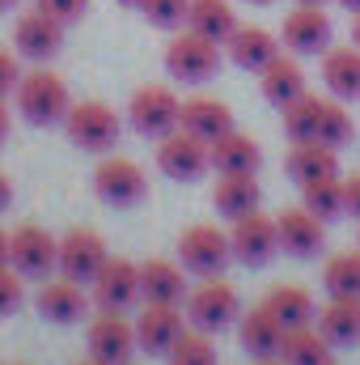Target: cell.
Segmentation results:
<instances>
[{
	"mask_svg": "<svg viewBox=\"0 0 360 365\" xmlns=\"http://www.w3.org/2000/svg\"><path fill=\"white\" fill-rule=\"evenodd\" d=\"M64 132L77 149L85 153H106L119 145V132H123V119L115 106L106 102H73V110L64 115Z\"/></svg>",
	"mask_w": 360,
	"mask_h": 365,
	"instance_id": "4",
	"label": "cell"
},
{
	"mask_svg": "<svg viewBox=\"0 0 360 365\" xmlns=\"http://www.w3.org/2000/svg\"><path fill=\"white\" fill-rule=\"evenodd\" d=\"M64 30H68V26L55 21L51 13L30 9V13H21L17 26H13V47H17V56L43 64V60H51V56H60V47H64Z\"/></svg>",
	"mask_w": 360,
	"mask_h": 365,
	"instance_id": "15",
	"label": "cell"
},
{
	"mask_svg": "<svg viewBox=\"0 0 360 365\" xmlns=\"http://www.w3.org/2000/svg\"><path fill=\"white\" fill-rule=\"evenodd\" d=\"M322 289L331 297H360V251H339L322 268Z\"/></svg>",
	"mask_w": 360,
	"mask_h": 365,
	"instance_id": "33",
	"label": "cell"
},
{
	"mask_svg": "<svg viewBox=\"0 0 360 365\" xmlns=\"http://www.w3.org/2000/svg\"><path fill=\"white\" fill-rule=\"evenodd\" d=\"M259 200H263V187H259L255 175H216V187H212V208H216L221 217L238 221V217L255 212V208H259Z\"/></svg>",
	"mask_w": 360,
	"mask_h": 365,
	"instance_id": "26",
	"label": "cell"
},
{
	"mask_svg": "<svg viewBox=\"0 0 360 365\" xmlns=\"http://www.w3.org/2000/svg\"><path fill=\"white\" fill-rule=\"evenodd\" d=\"M77 365H102V361H97V357H85V361H77Z\"/></svg>",
	"mask_w": 360,
	"mask_h": 365,
	"instance_id": "50",
	"label": "cell"
},
{
	"mask_svg": "<svg viewBox=\"0 0 360 365\" xmlns=\"http://www.w3.org/2000/svg\"><path fill=\"white\" fill-rule=\"evenodd\" d=\"M259 90H263V98H268L271 106H288V102H297L301 93H309V86H305V68L292 60V56H275L268 68L259 73Z\"/></svg>",
	"mask_w": 360,
	"mask_h": 365,
	"instance_id": "25",
	"label": "cell"
},
{
	"mask_svg": "<svg viewBox=\"0 0 360 365\" xmlns=\"http://www.w3.org/2000/svg\"><path fill=\"white\" fill-rule=\"evenodd\" d=\"M259 166H263V149L255 136H242L233 128L221 140H212V170L216 175H259Z\"/></svg>",
	"mask_w": 360,
	"mask_h": 365,
	"instance_id": "21",
	"label": "cell"
},
{
	"mask_svg": "<svg viewBox=\"0 0 360 365\" xmlns=\"http://www.w3.org/2000/svg\"><path fill=\"white\" fill-rule=\"evenodd\" d=\"M93 302L97 310H132L140 297H144V284H140V264L136 259H123V255H110L102 264V272L93 276Z\"/></svg>",
	"mask_w": 360,
	"mask_h": 365,
	"instance_id": "12",
	"label": "cell"
},
{
	"mask_svg": "<svg viewBox=\"0 0 360 365\" xmlns=\"http://www.w3.org/2000/svg\"><path fill=\"white\" fill-rule=\"evenodd\" d=\"M322 81L339 102H360V47H331L322 51Z\"/></svg>",
	"mask_w": 360,
	"mask_h": 365,
	"instance_id": "22",
	"label": "cell"
},
{
	"mask_svg": "<svg viewBox=\"0 0 360 365\" xmlns=\"http://www.w3.org/2000/svg\"><path fill=\"white\" fill-rule=\"evenodd\" d=\"M344 217H356L360 221V175L344 179Z\"/></svg>",
	"mask_w": 360,
	"mask_h": 365,
	"instance_id": "41",
	"label": "cell"
},
{
	"mask_svg": "<svg viewBox=\"0 0 360 365\" xmlns=\"http://www.w3.org/2000/svg\"><path fill=\"white\" fill-rule=\"evenodd\" d=\"M73 110V93L68 81L51 68H30L21 73L17 81V115L34 128H51V123H64V115Z\"/></svg>",
	"mask_w": 360,
	"mask_h": 365,
	"instance_id": "1",
	"label": "cell"
},
{
	"mask_svg": "<svg viewBox=\"0 0 360 365\" xmlns=\"http://www.w3.org/2000/svg\"><path fill=\"white\" fill-rule=\"evenodd\" d=\"M352 43L360 47V13H352Z\"/></svg>",
	"mask_w": 360,
	"mask_h": 365,
	"instance_id": "45",
	"label": "cell"
},
{
	"mask_svg": "<svg viewBox=\"0 0 360 365\" xmlns=\"http://www.w3.org/2000/svg\"><path fill=\"white\" fill-rule=\"evenodd\" d=\"M331 34H335V21L322 4H292V13H284V26H280V38L292 56L331 51Z\"/></svg>",
	"mask_w": 360,
	"mask_h": 365,
	"instance_id": "11",
	"label": "cell"
},
{
	"mask_svg": "<svg viewBox=\"0 0 360 365\" xmlns=\"http://www.w3.org/2000/svg\"><path fill=\"white\" fill-rule=\"evenodd\" d=\"M166 361L170 365H216V344H212L208 331L186 327V331L179 336V344L166 353Z\"/></svg>",
	"mask_w": 360,
	"mask_h": 365,
	"instance_id": "36",
	"label": "cell"
},
{
	"mask_svg": "<svg viewBox=\"0 0 360 365\" xmlns=\"http://www.w3.org/2000/svg\"><path fill=\"white\" fill-rule=\"evenodd\" d=\"M331 365H335V361H331Z\"/></svg>",
	"mask_w": 360,
	"mask_h": 365,
	"instance_id": "54",
	"label": "cell"
},
{
	"mask_svg": "<svg viewBox=\"0 0 360 365\" xmlns=\"http://www.w3.org/2000/svg\"><path fill=\"white\" fill-rule=\"evenodd\" d=\"M9 208H13V182L0 170V212H9Z\"/></svg>",
	"mask_w": 360,
	"mask_h": 365,
	"instance_id": "42",
	"label": "cell"
},
{
	"mask_svg": "<svg viewBox=\"0 0 360 365\" xmlns=\"http://www.w3.org/2000/svg\"><path fill=\"white\" fill-rule=\"evenodd\" d=\"M263 306L271 310V319L284 331H297V327H314L318 323V302L301 284H275L268 297H263Z\"/></svg>",
	"mask_w": 360,
	"mask_h": 365,
	"instance_id": "20",
	"label": "cell"
},
{
	"mask_svg": "<svg viewBox=\"0 0 360 365\" xmlns=\"http://www.w3.org/2000/svg\"><path fill=\"white\" fill-rule=\"evenodd\" d=\"M280 43H284V38H275L268 26H238V30L225 38V51H229V60H233L238 68L263 73L271 60L280 56Z\"/></svg>",
	"mask_w": 360,
	"mask_h": 365,
	"instance_id": "19",
	"label": "cell"
},
{
	"mask_svg": "<svg viewBox=\"0 0 360 365\" xmlns=\"http://www.w3.org/2000/svg\"><path fill=\"white\" fill-rule=\"evenodd\" d=\"M21 280L26 276L17 272L13 264H0V319H9V314L21 310V302H26V284Z\"/></svg>",
	"mask_w": 360,
	"mask_h": 365,
	"instance_id": "38",
	"label": "cell"
},
{
	"mask_svg": "<svg viewBox=\"0 0 360 365\" xmlns=\"http://www.w3.org/2000/svg\"><path fill=\"white\" fill-rule=\"evenodd\" d=\"M318 331H322L335 349L360 344V297H331V302L318 310Z\"/></svg>",
	"mask_w": 360,
	"mask_h": 365,
	"instance_id": "29",
	"label": "cell"
},
{
	"mask_svg": "<svg viewBox=\"0 0 360 365\" xmlns=\"http://www.w3.org/2000/svg\"><path fill=\"white\" fill-rule=\"evenodd\" d=\"M238 319H242V297L225 276H203V284L186 297V323L195 331L216 336V331L233 327Z\"/></svg>",
	"mask_w": 360,
	"mask_h": 365,
	"instance_id": "2",
	"label": "cell"
},
{
	"mask_svg": "<svg viewBox=\"0 0 360 365\" xmlns=\"http://www.w3.org/2000/svg\"><path fill=\"white\" fill-rule=\"evenodd\" d=\"M9 264L26 280H47L60 272V238H51L43 225H17L9 238Z\"/></svg>",
	"mask_w": 360,
	"mask_h": 365,
	"instance_id": "8",
	"label": "cell"
},
{
	"mask_svg": "<svg viewBox=\"0 0 360 365\" xmlns=\"http://www.w3.org/2000/svg\"><path fill=\"white\" fill-rule=\"evenodd\" d=\"M229 259H233L229 234H221L216 225H186L179 234V264L191 276H221Z\"/></svg>",
	"mask_w": 360,
	"mask_h": 365,
	"instance_id": "9",
	"label": "cell"
},
{
	"mask_svg": "<svg viewBox=\"0 0 360 365\" xmlns=\"http://www.w3.org/2000/svg\"><path fill=\"white\" fill-rule=\"evenodd\" d=\"M106 259H110V251H106L102 234L90 230V225H73L60 238V276H68V280L93 284V276L102 272Z\"/></svg>",
	"mask_w": 360,
	"mask_h": 365,
	"instance_id": "14",
	"label": "cell"
},
{
	"mask_svg": "<svg viewBox=\"0 0 360 365\" xmlns=\"http://www.w3.org/2000/svg\"><path fill=\"white\" fill-rule=\"evenodd\" d=\"M246 4H271V0H246Z\"/></svg>",
	"mask_w": 360,
	"mask_h": 365,
	"instance_id": "52",
	"label": "cell"
},
{
	"mask_svg": "<svg viewBox=\"0 0 360 365\" xmlns=\"http://www.w3.org/2000/svg\"><path fill=\"white\" fill-rule=\"evenodd\" d=\"M0 365H4V361H0Z\"/></svg>",
	"mask_w": 360,
	"mask_h": 365,
	"instance_id": "55",
	"label": "cell"
},
{
	"mask_svg": "<svg viewBox=\"0 0 360 365\" xmlns=\"http://www.w3.org/2000/svg\"><path fill=\"white\" fill-rule=\"evenodd\" d=\"M119 4H127V9H140V4H144V0H119Z\"/></svg>",
	"mask_w": 360,
	"mask_h": 365,
	"instance_id": "48",
	"label": "cell"
},
{
	"mask_svg": "<svg viewBox=\"0 0 360 365\" xmlns=\"http://www.w3.org/2000/svg\"><path fill=\"white\" fill-rule=\"evenodd\" d=\"M34 9H43V13H51L55 21L73 26V21H81V17L90 13V0H34Z\"/></svg>",
	"mask_w": 360,
	"mask_h": 365,
	"instance_id": "39",
	"label": "cell"
},
{
	"mask_svg": "<svg viewBox=\"0 0 360 365\" xmlns=\"http://www.w3.org/2000/svg\"><path fill=\"white\" fill-rule=\"evenodd\" d=\"M140 13H144V21L157 26V30H179V26H186L191 0H144Z\"/></svg>",
	"mask_w": 360,
	"mask_h": 365,
	"instance_id": "37",
	"label": "cell"
},
{
	"mask_svg": "<svg viewBox=\"0 0 360 365\" xmlns=\"http://www.w3.org/2000/svg\"><path fill=\"white\" fill-rule=\"evenodd\" d=\"M297 4H327V0H297Z\"/></svg>",
	"mask_w": 360,
	"mask_h": 365,
	"instance_id": "51",
	"label": "cell"
},
{
	"mask_svg": "<svg viewBox=\"0 0 360 365\" xmlns=\"http://www.w3.org/2000/svg\"><path fill=\"white\" fill-rule=\"evenodd\" d=\"M275 225H280V251H288L292 259H314L327 242V221L314 217L305 204L275 212Z\"/></svg>",
	"mask_w": 360,
	"mask_h": 365,
	"instance_id": "17",
	"label": "cell"
},
{
	"mask_svg": "<svg viewBox=\"0 0 360 365\" xmlns=\"http://www.w3.org/2000/svg\"><path fill=\"white\" fill-rule=\"evenodd\" d=\"M352 136H356V123H352L348 106H344L339 98H322L318 140H322V145H331V149H344V145H352Z\"/></svg>",
	"mask_w": 360,
	"mask_h": 365,
	"instance_id": "35",
	"label": "cell"
},
{
	"mask_svg": "<svg viewBox=\"0 0 360 365\" xmlns=\"http://www.w3.org/2000/svg\"><path fill=\"white\" fill-rule=\"evenodd\" d=\"M280 361L284 365H331L335 361V344L314 327H297V331H284V344H280Z\"/></svg>",
	"mask_w": 360,
	"mask_h": 365,
	"instance_id": "30",
	"label": "cell"
},
{
	"mask_svg": "<svg viewBox=\"0 0 360 365\" xmlns=\"http://www.w3.org/2000/svg\"><path fill=\"white\" fill-rule=\"evenodd\" d=\"M17 365H30V361H17Z\"/></svg>",
	"mask_w": 360,
	"mask_h": 365,
	"instance_id": "53",
	"label": "cell"
},
{
	"mask_svg": "<svg viewBox=\"0 0 360 365\" xmlns=\"http://www.w3.org/2000/svg\"><path fill=\"white\" fill-rule=\"evenodd\" d=\"M93 191H97V200L110 204V208H136V204L149 195V175H144L140 162H132V158H123V153H110V158H102L97 170H93Z\"/></svg>",
	"mask_w": 360,
	"mask_h": 365,
	"instance_id": "6",
	"label": "cell"
},
{
	"mask_svg": "<svg viewBox=\"0 0 360 365\" xmlns=\"http://www.w3.org/2000/svg\"><path fill=\"white\" fill-rule=\"evenodd\" d=\"M140 284H144V302L182 306V297H186V268L179 259H144L140 264Z\"/></svg>",
	"mask_w": 360,
	"mask_h": 365,
	"instance_id": "27",
	"label": "cell"
},
{
	"mask_svg": "<svg viewBox=\"0 0 360 365\" xmlns=\"http://www.w3.org/2000/svg\"><path fill=\"white\" fill-rule=\"evenodd\" d=\"M318 115H322V98L301 93L297 102L284 106V136L288 140H318Z\"/></svg>",
	"mask_w": 360,
	"mask_h": 365,
	"instance_id": "34",
	"label": "cell"
},
{
	"mask_svg": "<svg viewBox=\"0 0 360 365\" xmlns=\"http://www.w3.org/2000/svg\"><path fill=\"white\" fill-rule=\"evenodd\" d=\"M34 306H38V314H43L47 323L68 327V323L85 319L90 297H85L81 280H68V276H47V280H43V289H38V297H34Z\"/></svg>",
	"mask_w": 360,
	"mask_h": 365,
	"instance_id": "18",
	"label": "cell"
},
{
	"mask_svg": "<svg viewBox=\"0 0 360 365\" xmlns=\"http://www.w3.org/2000/svg\"><path fill=\"white\" fill-rule=\"evenodd\" d=\"M9 128H13V115H9V106H4V98H0V145L9 140Z\"/></svg>",
	"mask_w": 360,
	"mask_h": 365,
	"instance_id": "43",
	"label": "cell"
},
{
	"mask_svg": "<svg viewBox=\"0 0 360 365\" xmlns=\"http://www.w3.org/2000/svg\"><path fill=\"white\" fill-rule=\"evenodd\" d=\"M229 247H233V259L246 264V268L271 264L280 255V225H275V217L259 212V208L246 212V217H238L233 230H229Z\"/></svg>",
	"mask_w": 360,
	"mask_h": 365,
	"instance_id": "10",
	"label": "cell"
},
{
	"mask_svg": "<svg viewBox=\"0 0 360 365\" xmlns=\"http://www.w3.org/2000/svg\"><path fill=\"white\" fill-rule=\"evenodd\" d=\"M13 4H17V0H0V13H9V9H13Z\"/></svg>",
	"mask_w": 360,
	"mask_h": 365,
	"instance_id": "49",
	"label": "cell"
},
{
	"mask_svg": "<svg viewBox=\"0 0 360 365\" xmlns=\"http://www.w3.org/2000/svg\"><path fill=\"white\" fill-rule=\"evenodd\" d=\"M284 166H288V179L305 187V182H314V179L339 175V149H331L322 140H292Z\"/></svg>",
	"mask_w": 360,
	"mask_h": 365,
	"instance_id": "23",
	"label": "cell"
},
{
	"mask_svg": "<svg viewBox=\"0 0 360 365\" xmlns=\"http://www.w3.org/2000/svg\"><path fill=\"white\" fill-rule=\"evenodd\" d=\"M339 9H348V13H360V0H335Z\"/></svg>",
	"mask_w": 360,
	"mask_h": 365,
	"instance_id": "46",
	"label": "cell"
},
{
	"mask_svg": "<svg viewBox=\"0 0 360 365\" xmlns=\"http://www.w3.org/2000/svg\"><path fill=\"white\" fill-rule=\"evenodd\" d=\"M17 81H21V68H17V56L13 51H0V98L17 93Z\"/></svg>",
	"mask_w": 360,
	"mask_h": 365,
	"instance_id": "40",
	"label": "cell"
},
{
	"mask_svg": "<svg viewBox=\"0 0 360 365\" xmlns=\"http://www.w3.org/2000/svg\"><path fill=\"white\" fill-rule=\"evenodd\" d=\"M182 128L191 132V136H199V140H221L225 132H233V110L221 102V98H208V93H199V98H191V102H182Z\"/></svg>",
	"mask_w": 360,
	"mask_h": 365,
	"instance_id": "24",
	"label": "cell"
},
{
	"mask_svg": "<svg viewBox=\"0 0 360 365\" xmlns=\"http://www.w3.org/2000/svg\"><path fill=\"white\" fill-rule=\"evenodd\" d=\"M255 365H284L280 357H263V361H255Z\"/></svg>",
	"mask_w": 360,
	"mask_h": 365,
	"instance_id": "47",
	"label": "cell"
},
{
	"mask_svg": "<svg viewBox=\"0 0 360 365\" xmlns=\"http://www.w3.org/2000/svg\"><path fill=\"white\" fill-rule=\"evenodd\" d=\"M216 68H221V43L195 34L191 26L170 38V47H166V73H170L174 81L203 86V81L216 77Z\"/></svg>",
	"mask_w": 360,
	"mask_h": 365,
	"instance_id": "3",
	"label": "cell"
},
{
	"mask_svg": "<svg viewBox=\"0 0 360 365\" xmlns=\"http://www.w3.org/2000/svg\"><path fill=\"white\" fill-rule=\"evenodd\" d=\"M186 26H191L195 34H203V38H212V43L225 47V38H229L242 21H238V13H233L229 0H191Z\"/></svg>",
	"mask_w": 360,
	"mask_h": 365,
	"instance_id": "31",
	"label": "cell"
},
{
	"mask_svg": "<svg viewBox=\"0 0 360 365\" xmlns=\"http://www.w3.org/2000/svg\"><path fill=\"white\" fill-rule=\"evenodd\" d=\"M186 327H191V323H186L182 306L144 302V310H140V319H136V344H140V353H162V357H166V353L179 344V336Z\"/></svg>",
	"mask_w": 360,
	"mask_h": 365,
	"instance_id": "16",
	"label": "cell"
},
{
	"mask_svg": "<svg viewBox=\"0 0 360 365\" xmlns=\"http://www.w3.org/2000/svg\"><path fill=\"white\" fill-rule=\"evenodd\" d=\"M127 123L149 136V140H162L170 136L174 128H182V102L170 86H140L127 102Z\"/></svg>",
	"mask_w": 360,
	"mask_h": 365,
	"instance_id": "5",
	"label": "cell"
},
{
	"mask_svg": "<svg viewBox=\"0 0 360 365\" xmlns=\"http://www.w3.org/2000/svg\"><path fill=\"white\" fill-rule=\"evenodd\" d=\"M9 238H13V234L0 225V264H9Z\"/></svg>",
	"mask_w": 360,
	"mask_h": 365,
	"instance_id": "44",
	"label": "cell"
},
{
	"mask_svg": "<svg viewBox=\"0 0 360 365\" xmlns=\"http://www.w3.org/2000/svg\"><path fill=\"white\" fill-rule=\"evenodd\" d=\"M157 170L174 182H195L212 170V145L191 136L186 128H174L157 140Z\"/></svg>",
	"mask_w": 360,
	"mask_h": 365,
	"instance_id": "7",
	"label": "cell"
},
{
	"mask_svg": "<svg viewBox=\"0 0 360 365\" xmlns=\"http://www.w3.org/2000/svg\"><path fill=\"white\" fill-rule=\"evenodd\" d=\"M238 340H242V349H246L255 361H263V357H280L284 327L271 319L268 306H255L250 314H242V319H238Z\"/></svg>",
	"mask_w": 360,
	"mask_h": 365,
	"instance_id": "28",
	"label": "cell"
},
{
	"mask_svg": "<svg viewBox=\"0 0 360 365\" xmlns=\"http://www.w3.org/2000/svg\"><path fill=\"white\" fill-rule=\"evenodd\" d=\"M136 349V323L123 319V310H97V319L90 323V357L102 365H127Z\"/></svg>",
	"mask_w": 360,
	"mask_h": 365,
	"instance_id": "13",
	"label": "cell"
},
{
	"mask_svg": "<svg viewBox=\"0 0 360 365\" xmlns=\"http://www.w3.org/2000/svg\"><path fill=\"white\" fill-rule=\"evenodd\" d=\"M301 204H305L314 217H322V221L344 217V179H339V175H327V179L305 182V187H301Z\"/></svg>",
	"mask_w": 360,
	"mask_h": 365,
	"instance_id": "32",
	"label": "cell"
}]
</instances>
